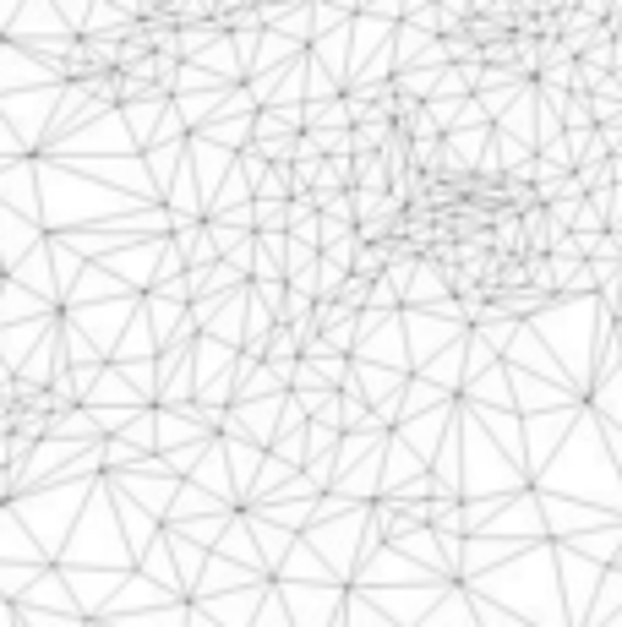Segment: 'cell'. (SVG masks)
I'll return each mask as SVG.
<instances>
[{
	"instance_id": "6da1fadb",
	"label": "cell",
	"mask_w": 622,
	"mask_h": 627,
	"mask_svg": "<svg viewBox=\"0 0 622 627\" xmlns=\"http://www.w3.org/2000/svg\"><path fill=\"white\" fill-rule=\"evenodd\" d=\"M382 267H388V251H382V246H361V251H355V273H361V278H372V273H382Z\"/></svg>"
}]
</instances>
